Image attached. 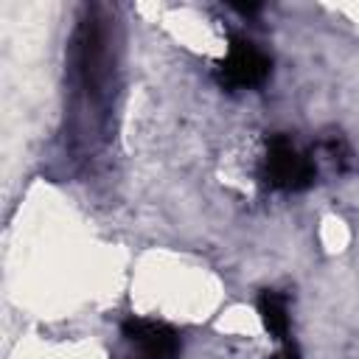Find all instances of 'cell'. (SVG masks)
<instances>
[{"label":"cell","mask_w":359,"mask_h":359,"mask_svg":"<svg viewBox=\"0 0 359 359\" xmlns=\"http://www.w3.org/2000/svg\"><path fill=\"white\" fill-rule=\"evenodd\" d=\"M182 351L180 331L154 317H126L118 328L112 359H177Z\"/></svg>","instance_id":"2"},{"label":"cell","mask_w":359,"mask_h":359,"mask_svg":"<svg viewBox=\"0 0 359 359\" xmlns=\"http://www.w3.org/2000/svg\"><path fill=\"white\" fill-rule=\"evenodd\" d=\"M258 182L278 194H297L314 185L320 168L311 149H303L289 135H269L255 165Z\"/></svg>","instance_id":"1"},{"label":"cell","mask_w":359,"mask_h":359,"mask_svg":"<svg viewBox=\"0 0 359 359\" xmlns=\"http://www.w3.org/2000/svg\"><path fill=\"white\" fill-rule=\"evenodd\" d=\"M258 317L266 328V334L275 339V345L289 342L292 331V314H289V297L278 289H266L258 297Z\"/></svg>","instance_id":"4"},{"label":"cell","mask_w":359,"mask_h":359,"mask_svg":"<svg viewBox=\"0 0 359 359\" xmlns=\"http://www.w3.org/2000/svg\"><path fill=\"white\" fill-rule=\"evenodd\" d=\"M269 70H272L269 53L255 39H250L247 34L233 31L230 39H227L224 56L216 65V79L224 90L241 93V90L261 87L269 79Z\"/></svg>","instance_id":"3"}]
</instances>
